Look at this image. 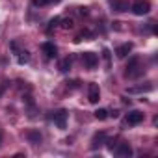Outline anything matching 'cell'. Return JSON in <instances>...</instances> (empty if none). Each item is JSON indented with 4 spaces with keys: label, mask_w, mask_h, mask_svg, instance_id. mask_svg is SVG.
<instances>
[{
    "label": "cell",
    "mask_w": 158,
    "mask_h": 158,
    "mask_svg": "<svg viewBox=\"0 0 158 158\" xmlns=\"http://www.w3.org/2000/svg\"><path fill=\"white\" fill-rule=\"evenodd\" d=\"M125 74H127L128 78H134V76H138V74H139V58H138V56L130 58V61H128V65H127Z\"/></svg>",
    "instance_id": "1"
},
{
    "label": "cell",
    "mask_w": 158,
    "mask_h": 158,
    "mask_svg": "<svg viewBox=\"0 0 158 158\" xmlns=\"http://www.w3.org/2000/svg\"><path fill=\"white\" fill-rule=\"evenodd\" d=\"M132 11L136 15H147L151 11V2L149 0H138V2H134V6H132Z\"/></svg>",
    "instance_id": "2"
},
{
    "label": "cell",
    "mask_w": 158,
    "mask_h": 158,
    "mask_svg": "<svg viewBox=\"0 0 158 158\" xmlns=\"http://www.w3.org/2000/svg\"><path fill=\"white\" fill-rule=\"evenodd\" d=\"M112 151H114L117 156H121V158H128V156H132V147H130L128 143H117Z\"/></svg>",
    "instance_id": "3"
},
{
    "label": "cell",
    "mask_w": 158,
    "mask_h": 158,
    "mask_svg": "<svg viewBox=\"0 0 158 158\" xmlns=\"http://www.w3.org/2000/svg\"><path fill=\"white\" fill-rule=\"evenodd\" d=\"M82 61H84V65H86L88 69H95L97 63H99V56L93 54V52H84V54H82Z\"/></svg>",
    "instance_id": "4"
},
{
    "label": "cell",
    "mask_w": 158,
    "mask_h": 158,
    "mask_svg": "<svg viewBox=\"0 0 158 158\" xmlns=\"http://www.w3.org/2000/svg\"><path fill=\"white\" fill-rule=\"evenodd\" d=\"M88 101L91 104H97L101 101V89H99L97 84H89V88H88Z\"/></svg>",
    "instance_id": "5"
},
{
    "label": "cell",
    "mask_w": 158,
    "mask_h": 158,
    "mask_svg": "<svg viewBox=\"0 0 158 158\" xmlns=\"http://www.w3.org/2000/svg\"><path fill=\"white\" fill-rule=\"evenodd\" d=\"M52 119H54V125H56L58 128H65V125H67V110H58V112H54Z\"/></svg>",
    "instance_id": "6"
},
{
    "label": "cell",
    "mask_w": 158,
    "mask_h": 158,
    "mask_svg": "<svg viewBox=\"0 0 158 158\" xmlns=\"http://www.w3.org/2000/svg\"><path fill=\"white\" fill-rule=\"evenodd\" d=\"M132 47H134L132 43H123V45H119V47L115 48V54H117V58H121V60H123V58H127V56L132 52Z\"/></svg>",
    "instance_id": "7"
},
{
    "label": "cell",
    "mask_w": 158,
    "mask_h": 158,
    "mask_svg": "<svg viewBox=\"0 0 158 158\" xmlns=\"http://www.w3.org/2000/svg\"><path fill=\"white\" fill-rule=\"evenodd\" d=\"M41 48H43V52H45V56H47V58H56V54H58L56 45H54V43H50V41L43 43V45H41Z\"/></svg>",
    "instance_id": "8"
},
{
    "label": "cell",
    "mask_w": 158,
    "mask_h": 158,
    "mask_svg": "<svg viewBox=\"0 0 158 158\" xmlns=\"http://www.w3.org/2000/svg\"><path fill=\"white\" fill-rule=\"evenodd\" d=\"M141 121H143V114H141V112L134 110V112L127 114V123H128V125H139Z\"/></svg>",
    "instance_id": "9"
},
{
    "label": "cell",
    "mask_w": 158,
    "mask_h": 158,
    "mask_svg": "<svg viewBox=\"0 0 158 158\" xmlns=\"http://www.w3.org/2000/svg\"><path fill=\"white\" fill-rule=\"evenodd\" d=\"M110 6L114 11H119V13L128 11V2H125V0H110Z\"/></svg>",
    "instance_id": "10"
},
{
    "label": "cell",
    "mask_w": 158,
    "mask_h": 158,
    "mask_svg": "<svg viewBox=\"0 0 158 158\" xmlns=\"http://www.w3.org/2000/svg\"><path fill=\"white\" fill-rule=\"evenodd\" d=\"M71 65H73V60L67 56V58H63L61 61H60V65H58V69L61 71V73H67L69 69H71Z\"/></svg>",
    "instance_id": "11"
},
{
    "label": "cell",
    "mask_w": 158,
    "mask_h": 158,
    "mask_svg": "<svg viewBox=\"0 0 158 158\" xmlns=\"http://www.w3.org/2000/svg\"><path fill=\"white\" fill-rule=\"evenodd\" d=\"M104 139H106V134H104V132H99V134H95V138H93V143H91V147H93V149L101 147Z\"/></svg>",
    "instance_id": "12"
},
{
    "label": "cell",
    "mask_w": 158,
    "mask_h": 158,
    "mask_svg": "<svg viewBox=\"0 0 158 158\" xmlns=\"http://www.w3.org/2000/svg\"><path fill=\"white\" fill-rule=\"evenodd\" d=\"M28 139H30L34 145H37V143H41V134H39V132H28Z\"/></svg>",
    "instance_id": "13"
},
{
    "label": "cell",
    "mask_w": 158,
    "mask_h": 158,
    "mask_svg": "<svg viewBox=\"0 0 158 158\" xmlns=\"http://www.w3.org/2000/svg\"><path fill=\"white\" fill-rule=\"evenodd\" d=\"M108 115H110V114H108V110H104V108H99V110L95 112V117H97L99 121H104Z\"/></svg>",
    "instance_id": "14"
},
{
    "label": "cell",
    "mask_w": 158,
    "mask_h": 158,
    "mask_svg": "<svg viewBox=\"0 0 158 158\" xmlns=\"http://www.w3.org/2000/svg\"><path fill=\"white\" fill-rule=\"evenodd\" d=\"M52 2H60V0H32V4L35 8H41V6H47V4H52Z\"/></svg>",
    "instance_id": "15"
},
{
    "label": "cell",
    "mask_w": 158,
    "mask_h": 158,
    "mask_svg": "<svg viewBox=\"0 0 158 158\" xmlns=\"http://www.w3.org/2000/svg\"><path fill=\"white\" fill-rule=\"evenodd\" d=\"M28 60H30V54H28L26 50H21V52H19V63H26Z\"/></svg>",
    "instance_id": "16"
},
{
    "label": "cell",
    "mask_w": 158,
    "mask_h": 158,
    "mask_svg": "<svg viewBox=\"0 0 158 158\" xmlns=\"http://www.w3.org/2000/svg\"><path fill=\"white\" fill-rule=\"evenodd\" d=\"M60 23H61V28H65V30H69V28H73V26H74L73 19H63V21H60Z\"/></svg>",
    "instance_id": "17"
},
{
    "label": "cell",
    "mask_w": 158,
    "mask_h": 158,
    "mask_svg": "<svg viewBox=\"0 0 158 158\" xmlns=\"http://www.w3.org/2000/svg\"><path fill=\"white\" fill-rule=\"evenodd\" d=\"M60 21H61V19H60V17H54V19H52V21H50V26H48V30H52V28H56V26H58V24H60Z\"/></svg>",
    "instance_id": "18"
},
{
    "label": "cell",
    "mask_w": 158,
    "mask_h": 158,
    "mask_svg": "<svg viewBox=\"0 0 158 158\" xmlns=\"http://www.w3.org/2000/svg\"><path fill=\"white\" fill-rule=\"evenodd\" d=\"M104 60L110 61V50H108V48H104Z\"/></svg>",
    "instance_id": "19"
},
{
    "label": "cell",
    "mask_w": 158,
    "mask_h": 158,
    "mask_svg": "<svg viewBox=\"0 0 158 158\" xmlns=\"http://www.w3.org/2000/svg\"><path fill=\"white\" fill-rule=\"evenodd\" d=\"M0 145H2V130H0Z\"/></svg>",
    "instance_id": "20"
}]
</instances>
